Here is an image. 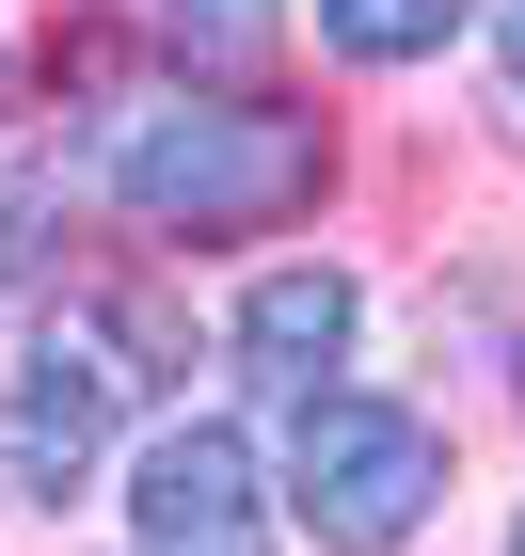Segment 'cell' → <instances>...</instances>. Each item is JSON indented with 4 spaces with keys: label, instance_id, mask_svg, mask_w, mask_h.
Segmentation results:
<instances>
[{
    "label": "cell",
    "instance_id": "52a82bcc",
    "mask_svg": "<svg viewBox=\"0 0 525 556\" xmlns=\"http://www.w3.org/2000/svg\"><path fill=\"white\" fill-rule=\"evenodd\" d=\"M33 239H48V191H33V175H0V302H16V287H33Z\"/></svg>",
    "mask_w": 525,
    "mask_h": 556
},
{
    "label": "cell",
    "instance_id": "9c48e42d",
    "mask_svg": "<svg viewBox=\"0 0 525 556\" xmlns=\"http://www.w3.org/2000/svg\"><path fill=\"white\" fill-rule=\"evenodd\" d=\"M493 48H510V96H525V0H493Z\"/></svg>",
    "mask_w": 525,
    "mask_h": 556
},
{
    "label": "cell",
    "instance_id": "3957f363",
    "mask_svg": "<svg viewBox=\"0 0 525 556\" xmlns=\"http://www.w3.org/2000/svg\"><path fill=\"white\" fill-rule=\"evenodd\" d=\"M287 509L318 525V556H398L414 525L446 509V429L398 414V397H287Z\"/></svg>",
    "mask_w": 525,
    "mask_h": 556
},
{
    "label": "cell",
    "instance_id": "7a4b0ae2",
    "mask_svg": "<svg viewBox=\"0 0 525 556\" xmlns=\"http://www.w3.org/2000/svg\"><path fill=\"white\" fill-rule=\"evenodd\" d=\"M175 366V318L160 302H64L33 334V366L0 382V477L33 509H80V477L112 462V429L143 414V382Z\"/></svg>",
    "mask_w": 525,
    "mask_h": 556
},
{
    "label": "cell",
    "instance_id": "6da1fadb",
    "mask_svg": "<svg viewBox=\"0 0 525 556\" xmlns=\"http://www.w3.org/2000/svg\"><path fill=\"white\" fill-rule=\"evenodd\" d=\"M96 175L160 239H255V223H287L318 191V128L271 112V96H128L96 128Z\"/></svg>",
    "mask_w": 525,
    "mask_h": 556
},
{
    "label": "cell",
    "instance_id": "5b68a950",
    "mask_svg": "<svg viewBox=\"0 0 525 556\" xmlns=\"http://www.w3.org/2000/svg\"><path fill=\"white\" fill-rule=\"evenodd\" d=\"M350 334H366V287H350L335 255H287L255 302H239V366H255L271 397H318L350 366Z\"/></svg>",
    "mask_w": 525,
    "mask_h": 556
},
{
    "label": "cell",
    "instance_id": "ba28073f",
    "mask_svg": "<svg viewBox=\"0 0 525 556\" xmlns=\"http://www.w3.org/2000/svg\"><path fill=\"white\" fill-rule=\"evenodd\" d=\"M271 16H287V0H175V33H191V48H255Z\"/></svg>",
    "mask_w": 525,
    "mask_h": 556
},
{
    "label": "cell",
    "instance_id": "30bf717a",
    "mask_svg": "<svg viewBox=\"0 0 525 556\" xmlns=\"http://www.w3.org/2000/svg\"><path fill=\"white\" fill-rule=\"evenodd\" d=\"M510 556H525V525H510Z\"/></svg>",
    "mask_w": 525,
    "mask_h": 556
},
{
    "label": "cell",
    "instance_id": "8992f818",
    "mask_svg": "<svg viewBox=\"0 0 525 556\" xmlns=\"http://www.w3.org/2000/svg\"><path fill=\"white\" fill-rule=\"evenodd\" d=\"M462 16H478V0H318V33H335L350 64H430Z\"/></svg>",
    "mask_w": 525,
    "mask_h": 556
},
{
    "label": "cell",
    "instance_id": "277c9868",
    "mask_svg": "<svg viewBox=\"0 0 525 556\" xmlns=\"http://www.w3.org/2000/svg\"><path fill=\"white\" fill-rule=\"evenodd\" d=\"M128 541H143V556H287V541H271V477H255V445H239L223 414L143 429V462H128Z\"/></svg>",
    "mask_w": 525,
    "mask_h": 556
}]
</instances>
